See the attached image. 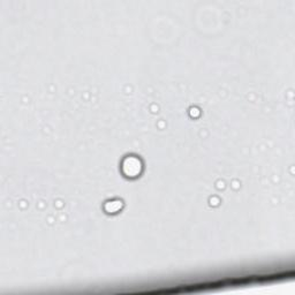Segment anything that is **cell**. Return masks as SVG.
Returning <instances> with one entry per match:
<instances>
[{
  "mask_svg": "<svg viewBox=\"0 0 295 295\" xmlns=\"http://www.w3.org/2000/svg\"><path fill=\"white\" fill-rule=\"evenodd\" d=\"M122 174L128 179H136L143 171V163L139 157L129 156L122 160L121 164Z\"/></svg>",
  "mask_w": 295,
  "mask_h": 295,
  "instance_id": "1",
  "label": "cell"
},
{
  "mask_svg": "<svg viewBox=\"0 0 295 295\" xmlns=\"http://www.w3.org/2000/svg\"><path fill=\"white\" fill-rule=\"evenodd\" d=\"M122 202L119 200H113V201H109L106 202V204L104 205V210L106 214L109 215H115L120 212V210L122 209Z\"/></svg>",
  "mask_w": 295,
  "mask_h": 295,
  "instance_id": "2",
  "label": "cell"
}]
</instances>
